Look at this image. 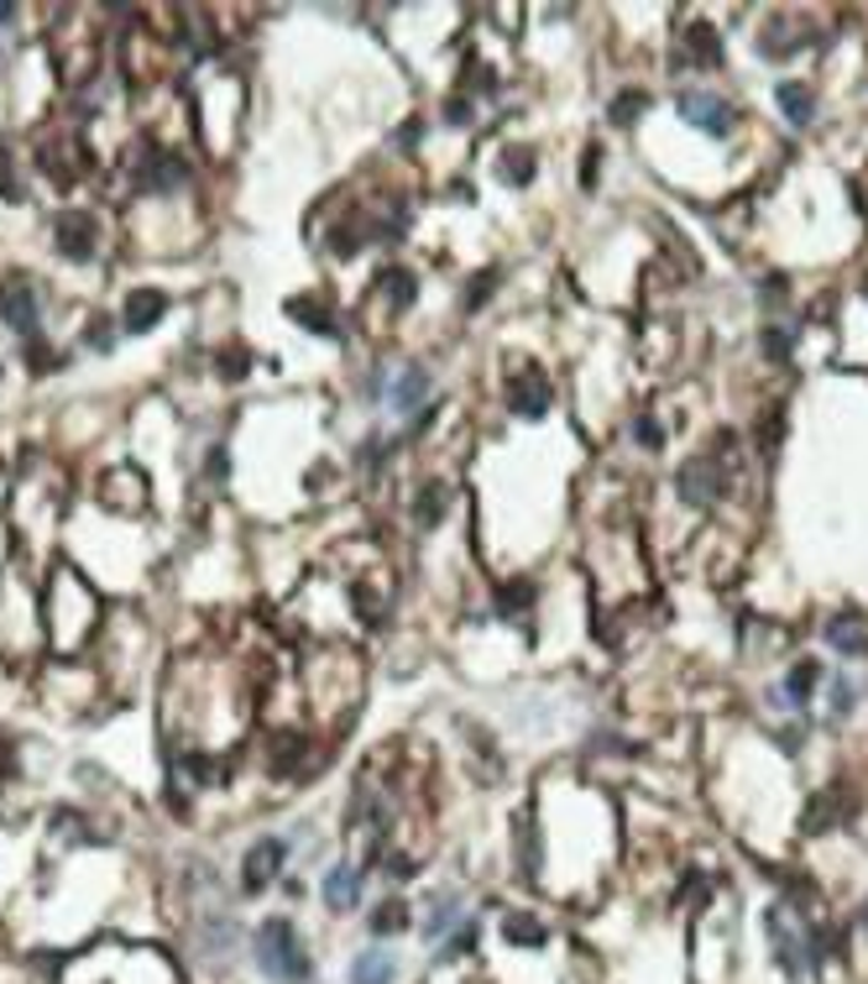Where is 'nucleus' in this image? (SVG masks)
Returning <instances> with one entry per match:
<instances>
[{"mask_svg":"<svg viewBox=\"0 0 868 984\" xmlns=\"http://www.w3.org/2000/svg\"><path fill=\"white\" fill-rule=\"evenodd\" d=\"M476 942H482V927H476V922H466L461 933H450V937H445L440 959H466V953H476Z\"/></svg>","mask_w":868,"mask_h":984,"instance_id":"29","label":"nucleus"},{"mask_svg":"<svg viewBox=\"0 0 868 984\" xmlns=\"http://www.w3.org/2000/svg\"><path fill=\"white\" fill-rule=\"evenodd\" d=\"M817 681H822V665L817 660H800L796 671H790V681H785V707H806L811 702V692H817Z\"/></svg>","mask_w":868,"mask_h":984,"instance_id":"21","label":"nucleus"},{"mask_svg":"<svg viewBox=\"0 0 868 984\" xmlns=\"http://www.w3.org/2000/svg\"><path fill=\"white\" fill-rule=\"evenodd\" d=\"M53 246H58V257H69V263H90L94 252H100V220L84 216V210H63V216L53 220Z\"/></svg>","mask_w":868,"mask_h":984,"instance_id":"3","label":"nucleus"},{"mask_svg":"<svg viewBox=\"0 0 868 984\" xmlns=\"http://www.w3.org/2000/svg\"><path fill=\"white\" fill-rule=\"evenodd\" d=\"M502 937H508L513 948H544V942H549L544 922H540V916H529V912H508V916H502Z\"/></svg>","mask_w":868,"mask_h":984,"instance_id":"20","label":"nucleus"},{"mask_svg":"<svg viewBox=\"0 0 868 984\" xmlns=\"http://www.w3.org/2000/svg\"><path fill=\"white\" fill-rule=\"evenodd\" d=\"M188 178L184 169V158H173V152H147V169H137V184L147 194H167V189H178Z\"/></svg>","mask_w":868,"mask_h":984,"instance_id":"13","label":"nucleus"},{"mask_svg":"<svg viewBox=\"0 0 868 984\" xmlns=\"http://www.w3.org/2000/svg\"><path fill=\"white\" fill-rule=\"evenodd\" d=\"M0 320H5L22 340H37L43 304H37V289H32L26 278H5V283H0Z\"/></svg>","mask_w":868,"mask_h":984,"instance_id":"7","label":"nucleus"},{"mask_svg":"<svg viewBox=\"0 0 868 984\" xmlns=\"http://www.w3.org/2000/svg\"><path fill=\"white\" fill-rule=\"evenodd\" d=\"M361 885H367V869L361 865H335L325 875V906L329 912H356L361 906Z\"/></svg>","mask_w":868,"mask_h":984,"instance_id":"12","label":"nucleus"},{"mask_svg":"<svg viewBox=\"0 0 868 984\" xmlns=\"http://www.w3.org/2000/svg\"><path fill=\"white\" fill-rule=\"evenodd\" d=\"M853 702H858L853 681H837V686H832V718H847V713H853Z\"/></svg>","mask_w":868,"mask_h":984,"instance_id":"34","label":"nucleus"},{"mask_svg":"<svg viewBox=\"0 0 868 984\" xmlns=\"http://www.w3.org/2000/svg\"><path fill=\"white\" fill-rule=\"evenodd\" d=\"M764 933H769L775 963L796 984H811L817 974H822L826 937H822V927L811 922V906H800V901H775V906H769V916H764Z\"/></svg>","mask_w":868,"mask_h":984,"instance_id":"1","label":"nucleus"},{"mask_svg":"<svg viewBox=\"0 0 868 984\" xmlns=\"http://www.w3.org/2000/svg\"><path fill=\"white\" fill-rule=\"evenodd\" d=\"M429 367L424 361H408L398 378H393V387H387V404H393V414L398 419H414L419 414V404H429Z\"/></svg>","mask_w":868,"mask_h":984,"instance_id":"9","label":"nucleus"},{"mask_svg":"<svg viewBox=\"0 0 868 984\" xmlns=\"http://www.w3.org/2000/svg\"><path fill=\"white\" fill-rule=\"evenodd\" d=\"M493 289H497V273H482V283H471V289H466V304H471V310H476V304H487Z\"/></svg>","mask_w":868,"mask_h":984,"instance_id":"36","label":"nucleus"},{"mask_svg":"<svg viewBox=\"0 0 868 984\" xmlns=\"http://www.w3.org/2000/svg\"><path fill=\"white\" fill-rule=\"evenodd\" d=\"M476 116V105H471L466 95H455V100H445V120L450 126H466V120Z\"/></svg>","mask_w":868,"mask_h":984,"instance_id":"35","label":"nucleus"},{"mask_svg":"<svg viewBox=\"0 0 868 984\" xmlns=\"http://www.w3.org/2000/svg\"><path fill=\"white\" fill-rule=\"evenodd\" d=\"M382 299H387V310H414V299H419V278L408 273V267H387L382 273Z\"/></svg>","mask_w":868,"mask_h":984,"instance_id":"18","label":"nucleus"},{"mask_svg":"<svg viewBox=\"0 0 868 984\" xmlns=\"http://www.w3.org/2000/svg\"><path fill=\"white\" fill-rule=\"evenodd\" d=\"M644 111H649V95H644V90H623V95L612 100V120H617V126H634Z\"/></svg>","mask_w":868,"mask_h":984,"instance_id":"28","label":"nucleus"},{"mask_svg":"<svg viewBox=\"0 0 868 984\" xmlns=\"http://www.w3.org/2000/svg\"><path fill=\"white\" fill-rule=\"evenodd\" d=\"M785 26H790V22H775L764 37H759V53H764V58H790V53L800 48V37H790Z\"/></svg>","mask_w":868,"mask_h":984,"instance_id":"27","label":"nucleus"},{"mask_svg":"<svg viewBox=\"0 0 868 984\" xmlns=\"http://www.w3.org/2000/svg\"><path fill=\"white\" fill-rule=\"evenodd\" d=\"M497 173H502V184H529V178H534V152H529V147H513V152L497 163Z\"/></svg>","mask_w":868,"mask_h":984,"instance_id":"26","label":"nucleus"},{"mask_svg":"<svg viewBox=\"0 0 868 984\" xmlns=\"http://www.w3.org/2000/svg\"><path fill=\"white\" fill-rule=\"evenodd\" d=\"M634 435H638L644 451H659V445H664V430H659V419H649V414H638L634 419Z\"/></svg>","mask_w":868,"mask_h":984,"instance_id":"31","label":"nucleus"},{"mask_svg":"<svg viewBox=\"0 0 868 984\" xmlns=\"http://www.w3.org/2000/svg\"><path fill=\"white\" fill-rule=\"evenodd\" d=\"M826 645L837 655H868V613H837L826 624Z\"/></svg>","mask_w":868,"mask_h":984,"instance_id":"14","label":"nucleus"},{"mask_svg":"<svg viewBox=\"0 0 868 984\" xmlns=\"http://www.w3.org/2000/svg\"><path fill=\"white\" fill-rule=\"evenodd\" d=\"M513 838H518V859H523V875L534 880V875H540V833H534V817H529V812L518 817Z\"/></svg>","mask_w":868,"mask_h":984,"instance_id":"24","label":"nucleus"},{"mask_svg":"<svg viewBox=\"0 0 868 984\" xmlns=\"http://www.w3.org/2000/svg\"><path fill=\"white\" fill-rule=\"evenodd\" d=\"M675 111H681L696 131H706V137H728L732 131V105L722 95H711V90H681L675 95Z\"/></svg>","mask_w":868,"mask_h":984,"instance_id":"6","label":"nucleus"},{"mask_svg":"<svg viewBox=\"0 0 868 984\" xmlns=\"http://www.w3.org/2000/svg\"><path fill=\"white\" fill-rule=\"evenodd\" d=\"M220 378H246V351H220Z\"/></svg>","mask_w":868,"mask_h":984,"instance_id":"37","label":"nucleus"},{"mask_svg":"<svg viewBox=\"0 0 868 984\" xmlns=\"http://www.w3.org/2000/svg\"><path fill=\"white\" fill-rule=\"evenodd\" d=\"M393 974H398V963L387 948H367L351 959V984H393Z\"/></svg>","mask_w":868,"mask_h":984,"instance_id":"17","label":"nucleus"},{"mask_svg":"<svg viewBox=\"0 0 868 984\" xmlns=\"http://www.w3.org/2000/svg\"><path fill=\"white\" fill-rule=\"evenodd\" d=\"M450 513V487L445 482H424L419 487V503H414V524L419 529H435L440 519Z\"/></svg>","mask_w":868,"mask_h":984,"instance_id":"19","label":"nucleus"},{"mask_svg":"<svg viewBox=\"0 0 868 984\" xmlns=\"http://www.w3.org/2000/svg\"><path fill=\"white\" fill-rule=\"evenodd\" d=\"M408 922H414V916H408V901L387 895V901L372 912V933L377 937H398V933H408Z\"/></svg>","mask_w":868,"mask_h":984,"instance_id":"22","label":"nucleus"},{"mask_svg":"<svg viewBox=\"0 0 868 984\" xmlns=\"http://www.w3.org/2000/svg\"><path fill=\"white\" fill-rule=\"evenodd\" d=\"M455 916H461V901H455V895H440V901H429V922H424V937H429V942H445V933L455 927Z\"/></svg>","mask_w":868,"mask_h":984,"instance_id":"23","label":"nucleus"},{"mask_svg":"<svg viewBox=\"0 0 868 984\" xmlns=\"http://www.w3.org/2000/svg\"><path fill=\"white\" fill-rule=\"evenodd\" d=\"M853 807H858V796L847 791L843 780H832V786H822V791L806 801V817H800V833H832L837 822H847L853 817Z\"/></svg>","mask_w":868,"mask_h":984,"instance_id":"5","label":"nucleus"},{"mask_svg":"<svg viewBox=\"0 0 868 984\" xmlns=\"http://www.w3.org/2000/svg\"><path fill=\"white\" fill-rule=\"evenodd\" d=\"M167 314V293L163 289H137L126 299V331H152Z\"/></svg>","mask_w":868,"mask_h":984,"instance_id":"16","label":"nucleus"},{"mask_svg":"<svg viewBox=\"0 0 868 984\" xmlns=\"http://www.w3.org/2000/svg\"><path fill=\"white\" fill-rule=\"evenodd\" d=\"M681 58H685V69H722V37H717V26H706V22L685 26Z\"/></svg>","mask_w":868,"mask_h":984,"instance_id":"11","label":"nucleus"},{"mask_svg":"<svg viewBox=\"0 0 868 984\" xmlns=\"http://www.w3.org/2000/svg\"><path fill=\"white\" fill-rule=\"evenodd\" d=\"M257 969L267 980L278 984H304L314 974V963H309V948L299 942V927L288 922V916H267L257 927Z\"/></svg>","mask_w":868,"mask_h":984,"instance_id":"2","label":"nucleus"},{"mask_svg":"<svg viewBox=\"0 0 868 984\" xmlns=\"http://www.w3.org/2000/svg\"><path fill=\"white\" fill-rule=\"evenodd\" d=\"M0 22H16V5H0Z\"/></svg>","mask_w":868,"mask_h":984,"instance_id":"39","label":"nucleus"},{"mask_svg":"<svg viewBox=\"0 0 868 984\" xmlns=\"http://www.w3.org/2000/svg\"><path fill=\"white\" fill-rule=\"evenodd\" d=\"M675 487H681L685 503L711 508L717 498H722V487H728V472H722V461L717 456H691L681 472H675Z\"/></svg>","mask_w":868,"mask_h":984,"instance_id":"4","label":"nucleus"},{"mask_svg":"<svg viewBox=\"0 0 868 984\" xmlns=\"http://www.w3.org/2000/svg\"><path fill=\"white\" fill-rule=\"evenodd\" d=\"M775 100H779V111H785L790 126H811V120H817V95H811V84H800V79H779Z\"/></svg>","mask_w":868,"mask_h":984,"instance_id":"15","label":"nucleus"},{"mask_svg":"<svg viewBox=\"0 0 868 984\" xmlns=\"http://www.w3.org/2000/svg\"><path fill=\"white\" fill-rule=\"evenodd\" d=\"M549 378H544L540 367H518V378L508 383V408H513L518 419H544V408H549Z\"/></svg>","mask_w":868,"mask_h":984,"instance_id":"8","label":"nucleus"},{"mask_svg":"<svg viewBox=\"0 0 868 984\" xmlns=\"http://www.w3.org/2000/svg\"><path fill=\"white\" fill-rule=\"evenodd\" d=\"M288 314H293V320H299L304 331H314V336H340V331L329 325V310H325V304H309V299H293V304H288Z\"/></svg>","mask_w":868,"mask_h":984,"instance_id":"25","label":"nucleus"},{"mask_svg":"<svg viewBox=\"0 0 868 984\" xmlns=\"http://www.w3.org/2000/svg\"><path fill=\"white\" fill-rule=\"evenodd\" d=\"M790 340H796V331H790V325H764V357H769V361H785V357H790Z\"/></svg>","mask_w":868,"mask_h":984,"instance_id":"30","label":"nucleus"},{"mask_svg":"<svg viewBox=\"0 0 868 984\" xmlns=\"http://www.w3.org/2000/svg\"><path fill=\"white\" fill-rule=\"evenodd\" d=\"M282 859H288V843H282V838L252 843V854H246V869H241V885L252 890V895H257V890H267L282 875Z\"/></svg>","mask_w":868,"mask_h":984,"instance_id":"10","label":"nucleus"},{"mask_svg":"<svg viewBox=\"0 0 868 984\" xmlns=\"http://www.w3.org/2000/svg\"><path fill=\"white\" fill-rule=\"evenodd\" d=\"M534 598V587L529 581H513V587H502V618H518V607Z\"/></svg>","mask_w":868,"mask_h":984,"instance_id":"33","label":"nucleus"},{"mask_svg":"<svg viewBox=\"0 0 868 984\" xmlns=\"http://www.w3.org/2000/svg\"><path fill=\"white\" fill-rule=\"evenodd\" d=\"M84 340H90V351H111V346H116V325H111V320L100 314L90 331H84Z\"/></svg>","mask_w":868,"mask_h":984,"instance_id":"32","label":"nucleus"},{"mask_svg":"<svg viewBox=\"0 0 868 984\" xmlns=\"http://www.w3.org/2000/svg\"><path fill=\"white\" fill-rule=\"evenodd\" d=\"M858 922H864V927H868V906H864V912H858Z\"/></svg>","mask_w":868,"mask_h":984,"instance_id":"40","label":"nucleus"},{"mask_svg":"<svg viewBox=\"0 0 868 984\" xmlns=\"http://www.w3.org/2000/svg\"><path fill=\"white\" fill-rule=\"evenodd\" d=\"M581 178H587V184L597 178V147H587V169H581Z\"/></svg>","mask_w":868,"mask_h":984,"instance_id":"38","label":"nucleus"}]
</instances>
